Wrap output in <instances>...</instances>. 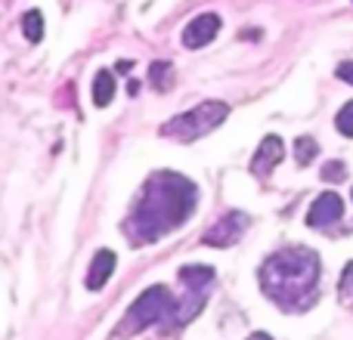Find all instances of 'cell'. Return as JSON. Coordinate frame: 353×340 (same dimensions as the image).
I'll return each mask as SVG.
<instances>
[{
  "label": "cell",
  "instance_id": "1",
  "mask_svg": "<svg viewBox=\"0 0 353 340\" xmlns=\"http://www.w3.org/2000/svg\"><path fill=\"white\" fill-rule=\"evenodd\" d=\"M199 204V189L180 173H152L143 186L130 217L124 220V232L134 244H152L168 232L180 229Z\"/></svg>",
  "mask_w": 353,
  "mask_h": 340
},
{
  "label": "cell",
  "instance_id": "2",
  "mask_svg": "<svg viewBox=\"0 0 353 340\" xmlns=\"http://www.w3.org/2000/svg\"><path fill=\"white\" fill-rule=\"evenodd\" d=\"M319 257L310 248H282L261 266V288L279 310L304 312L319 297Z\"/></svg>",
  "mask_w": 353,
  "mask_h": 340
},
{
  "label": "cell",
  "instance_id": "3",
  "mask_svg": "<svg viewBox=\"0 0 353 340\" xmlns=\"http://www.w3.org/2000/svg\"><path fill=\"white\" fill-rule=\"evenodd\" d=\"M226 115H230V105L220 103V99H208V103L195 105V109L183 111V115L171 118L168 124H161V136L176 140V142H195L199 136L217 130L226 121Z\"/></svg>",
  "mask_w": 353,
  "mask_h": 340
},
{
  "label": "cell",
  "instance_id": "4",
  "mask_svg": "<svg viewBox=\"0 0 353 340\" xmlns=\"http://www.w3.org/2000/svg\"><path fill=\"white\" fill-rule=\"evenodd\" d=\"M171 304H174V297H171V291H168L165 285L146 288V291H143L140 297L130 304L128 316H124V322L118 325L115 337H124V334L130 337V334H137V331L149 328V325L161 322V319H165V312H171Z\"/></svg>",
  "mask_w": 353,
  "mask_h": 340
},
{
  "label": "cell",
  "instance_id": "5",
  "mask_svg": "<svg viewBox=\"0 0 353 340\" xmlns=\"http://www.w3.org/2000/svg\"><path fill=\"white\" fill-rule=\"evenodd\" d=\"M248 223H251V220L245 217L242 211H230L226 217H220L217 223L205 232V244H211V248H226V244H236L239 238L245 235Z\"/></svg>",
  "mask_w": 353,
  "mask_h": 340
},
{
  "label": "cell",
  "instance_id": "6",
  "mask_svg": "<svg viewBox=\"0 0 353 340\" xmlns=\"http://www.w3.org/2000/svg\"><path fill=\"white\" fill-rule=\"evenodd\" d=\"M344 217V201L338 192H323L307 211V223L313 229H332L335 223H341Z\"/></svg>",
  "mask_w": 353,
  "mask_h": 340
},
{
  "label": "cell",
  "instance_id": "7",
  "mask_svg": "<svg viewBox=\"0 0 353 340\" xmlns=\"http://www.w3.org/2000/svg\"><path fill=\"white\" fill-rule=\"evenodd\" d=\"M220 31V16L217 12H201V16H195L192 22L183 28V47L186 50H199L205 47V43H211L214 37H217Z\"/></svg>",
  "mask_w": 353,
  "mask_h": 340
},
{
  "label": "cell",
  "instance_id": "8",
  "mask_svg": "<svg viewBox=\"0 0 353 340\" xmlns=\"http://www.w3.org/2000/svg\"><path fill=\"white\" fill-rule=\"evenodd\" d=\"M282 155H285V146H282L279 136H263L254 158H251V173H254L257 180H267L276 170V164L282 161Z\"/></svg>",
  "mask_w": 353,
  "mask_h": 340
},
{
  "label": "cell",
  "instance_id": "9",
  "mask_svg": "<svg viewBox=\"0 0 353 340\" xmlns=\"http://www.w3.org/2000/svg\"><path fill=\"white\" fill-rule=\"evenodd\" d=\"M115 263H118V257H115V251H97L93 254V263H90V269H87V288L90 291H99V288L105 285V281L112 279V273H115Z\"/></svg>",
  "mask_w": 353,
  "mask_h": 340
},
{
  "label": "cell",
  "instance_id": "10",
  "mask_svg": "<svg viewBox=\"0 0 353 340\" xmlns=\"http://www.w3.org/2000/svg\"><path fill=\"white\" fill-rule=\"evenodd\" d=\"M112 99H115V74L97 72V78H93V103H97V109H105Z\"/></svg>",
  "mask_w": 353,
  "mask_h": 340
},
{
  "label": "cell",
  "instance_id": "11",
  "mask_svg": "<svg viewBox=\"0 0 353 340\" xmlns=\"http://www.w3.org/2000/svg\"><path fill=\"white\" fill-rule=\"evenodd\" d=\"M211 279H214V269L211 266H201V263L180 269V281L186 288H208V281H211Z\"/></svg>",
  "mask_w": 353,
  "mask_h": 340
},
{
  "label": "cell",
  "instance_id": "12",
  "mask_svg": "<svg viewBox=\"0 0 353 340\" xmlns=\"http://www.w3.org/2000/svg\"><path fill=\"white\" fill-rule=\"evenodd\" d=\"M149 81H152V87L159 93H168L174 84V68L171 62H152V68H149Z\"/></svg>",
  "mask_w": 353,
  "mask_h": 340
},
{
  "label": "cell",
  "instance_id": "13",
  "mask_svg": "<svg viewBox=\"0 0 353 340\" xmlns=\"http://www.w3.org/2000/svg\"><path fill=\"white\" fill-rule=\"evenodd\" d=\"M316 155H319V146H316V140H313V136H301V140H294V158H298L301 167L310 164Z\"/></svg>",
  "mask_w": 353,
  "mask_h": 340
},
{
  "label": "cell",
  "instance_id": "14",
  "mask_svg": "<svg viewBox=\"0 0 353 340\" xmlns=\"http://www.w3.org/2000/svg\"><path fill=\"white\" fill-rule=\"evenodd\" d=\"M22 31H25V37H28L31 43H37L43 37V16L37 10H31V12H25V19H22Z\"/></svg>",
  "mask_w": 353,
  "mask_h": 340
},
{
  "label": "cell",
  "instance_id": "15",
  "mask_svg": "<svg viewBox=\"0 0 353 340\" xmlns=\"http://www.w3.org/2000/svg\"><path fill=\"white\" fill-rule=\"evenodd\" d=\"M338 297H341V304H344V306H353V263H347V269L341 273Z\"/></svg>",
  "mask_w": 353,
  "mask_h": 340
},
{
  "label": "cell",
  "instance_id": "16",
  "mask_svg": "<svg viewBox=\"0 0 353 340\" xmlns=\"http://www.w3.org/2000/svg\"><path fill=\"white\" fill-rule=\"evenodd\" d=\"M335 127H338V134L353 136V103L341 105V111L335 115Z\"/></svg>",
  "mask_w": 353,
  "mask_h": 340
},
{
  "label": "cell",
  "instance_id": "17",
  "mask_svg": "<svg viewBox=\"0 0 353 340\" xmlns=\"http://www.w3.org/2000/svg\"><path fill=\"white\" fill-rule=\"evenodd\" d=\"M344 176H347V167H344V161H329V164L323 167V180L325 182H341Z\"/></svg>",
  "mask_w": 353,
  "mask_h": 340
},
{
  "label": "cell",
  "instance_id": "18",
  "mask_svg": "<svg viewBox=\"0 0 353 340\" xmlns=\"http://www.w3.org/2000/svg\"><path fill=\"white\" fill-rule=\"evenodd\" d=\"M335 74H338V78L344 81V84H353V62H341Z\"/></svg>",
  "mask_w": 353,
  "mask_h": 340
},
{
  "label": "cell",
  "instance_id": "19",
  "mask_svg": "<svg viewBox=\"0 0 353 340\" xmlns=\"http://www.w3.org/2000/svg\"><path fill=\"white\" fill-rule=\"evenodd\" d=\"M130 68H134V62H128V59L118 62V72H121V74H130Z\"/></svg>",
  "mask_w": 353,
  "mask_h": 340
},
{
  "label": "cell",
  "instance_id": "20",
  "mask_svg": "<svg viewBox=\"0 0 353 340\" xmlns=\"http://www.w3.org/2000/svg\"><path fill=\"white\" fill-rule=\"evenodd\" d=\"M248 340H273V337H270V334H267V331H254V334H251Z\"/></svg>",
  "mask_w": 353,
  "mask_h": 340
}]
</instances>
